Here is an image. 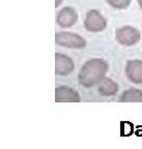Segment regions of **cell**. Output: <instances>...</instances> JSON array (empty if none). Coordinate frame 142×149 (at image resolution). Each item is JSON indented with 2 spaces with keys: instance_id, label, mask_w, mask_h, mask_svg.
Wrapping results in <instances>:
<instances>
[{
  "instance_id": "obj_1",
  "label": "cell",
  "mask_w": 142,
  "mask_h": 149,
  "mask_svg": "<svg viewBox=\"0 0 142 149\" xmlns=\"http://www.w3.org/2000/svg\"><path fill=\"white\" fill-rule=\"evenodd\" d=\"M109 65L104 59L93 58L86 61L78 74V82L81 86L90 88L100 84L105 79Z\"/></svg>"
},
{
  "instance_id": "obj_2",
  "label": "cell",
  "mask_w": 142,
  "mask_h": 149,
  "mask_svg": "<svg viewBox=\"0 0 142 149\" xmlns=\"http://www.w3.org/2000/svg\"><path fill=\"white\" fill-rule=\"evenodd\" d=\"M55 42L58 46L70 49H82L86 46V40L81 35L73 32H56Z\"/></svg>"
},
{
  "instance_id": "obj_3",
  "label": "cell",
  "mask_w": 142,
  "mask_h": 149,
  "mask_svg": "<svg viewBox=\"0 0 142 149\" xmlns=\"http://www.w3.org/2000/svg\"><path fill=\"white\" fill-rule=\"evenodd\" d=\"M139 30L137 28L132 27V26H125L119 29H117L115 32V38L116 40L122 46H135L140 40Z\"/></svg>"
},
{
  "instance_id": "obj_4",
  "label": "cell",
  "mask_w": 142,
  "mask_h": 149,
  "mask_svg": "<svg viewBox=\"0 0 142 149\" xmlns=\"http://www.w3.org/2000/svg\"><path fill=\"white\" fill-rule=\"evenodd\" d=\"M84 27L89 32H100L107 27V21L100 12L97 9H91L86 14Z\"/></svg>"
},
{
  "instance_id": "obj_5",
  "label": "cell",
  "mask_w": 142,
  "mask_h": 149,
  "mask_svg": "<svg viewBox=\"0 0 142 149\" xmlns=\"http://www.w3.org/2000/svg\"><path fill=\"white\" fill-rule=\"evenodd\" d=\"M78 20V14L72 6H65L61 8L56 16V22L60 27L70 28Z\"/></svg>"
},
{
  "instance_id": "obj_6",
  "label": "cell",
  "mask_w": 142,
  "mask_h": 149,
  "mask_svg": "<svg viewBox=\"0 0 142 149\" xmlns=\"http://www.w3.org/2000/svg\"><path fill=\"white\" fill-rule=\"evenodd\" d=\"M74 68L75 64L72 58L61 53L55 54V74L57 76H68Z\"/></svg>"
},
{
  "instance_id": "obj_7",
  "label": "cell",
  "mask_w": 142,
  "mask_h": 149,
  "mask_svg": "<svg viewBox=\"0 0 142 149\" xmlns=\"http://www.w3.org/2000/svg\"><path fill=\"white\" fill-rule=\"evenodd\" d=\"M80 95L76 90L68 86H59L55 89L56 102H79Z\"/></svg>"
},
{
  "instance_id": "obj_8",
  "label": "cell",
  "mask_w": 142,
  "mask_h": 149,
  "mask_svg": "<svg viewBox=\"0 0 142 149\" xmlns=\"http://www.w3.org/2000/svg\"><path fill=\"white\" fill-rule=\"evenodd\" d=\"M126 74L131 82L135 84H142V61H128L126 65Z\"/></svg>"
},
{
  "instance_id": "obj_9",
  "label": "cell",
  "mask_w": 142,
  "mask_h": 149,
  "mask_svg": "<svg viewBox=\"0 0 142 149\" xmlns=\"http://www.w3.org/2000/svg\"><path fill=\"white\" fill-rule=\"evenodd\" d=\"M99 93H101L104 96H112L115 95L118 91V86L113 80L109 78H105L100 83V86L98 88Z\"/></svg>"
},
{
  "instance_id": "obj_10",
  "label": "cell",
  "mask_w": 142,
  "mask_h": 149,
  "mask_svg": "<svg viewBox=\"0 0 142 149\" xmlns=\"http://www.w3.org/2000/svg\"><path fill=\"white\" fill-rule=\"evenodd\" d=\"M120 102H142V91L136 88H130L125 91L118 98Z\"/></svg>"
},
{
  "instance_id": "obj_11",
  "label": "cell",
  "mask_w": 142,
  "mask_h": 149,
  "mask_svg": "<svg viewBox=\"0 0 142 149\" xmlns=\"http://www.w3.org/2000/svg\"><path fill=\"white\" fill-rule=\"evenodd\" d=\"M108 4L116 9H125L131 4V0H107Z\"/></svg>"
},
{
  "instance_id": "obj_12",
  "label": "cell",
  "mask_w": 142,
  "mask_h": 149,
  "mask_svg": "<svg viewBox=\"0 0 142 149\" xmlns=\"http://www.w3.org/2000/svg\"><path fill=\"white\" fill-rule=\"evenodd\" d=\"M61 2H62V0H56V1H55V6L58 7L59 5L61 4Z\"/></svg>"
},
{
  "instance_id": "obj_13",
  "label": "cell",
  "mask_w": 142,
  "mask_h": 149,
  "mask_svg": "<svg viewBox=\"0 0 142 149\" xmlns=\"http://www.w3.org/2000/svg\"><path fill=\"white\" fill-rule=\"evenodd\" d=\"M138 3H139L140 7H141V8H142V0H138Z\"/></svg>"
}]
</instances>
